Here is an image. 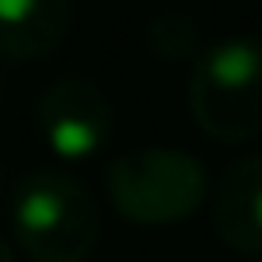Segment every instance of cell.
<instances>
[{"label":"cell","instance_id":"obj_8","mask_svg":"<svg viewBox=\"0 0 262 262\" xmlns=\"http://www.w3.org/2000/svg\"><path fill=\"white\" fill-rule=\"evenodd\" d=\"M0 262H16V251H12V243L4 235H0Z\"/></svg>","mask_w":262,"mask_h":262},{"label":"cell","instance_id":"obj_5","mask_svg":"<svg viewBox=\"0 0 262 262\" xmlns=\"http://www.w3.org/2000/svg\"><path fill=\"white\" fill-rule=\"evenodd\" d=\"M212 228L231 251L262 254V155H247L224 170L212 196Z\"/></svg>","mask_w":262,"mask_h":262},{"label":"cell","instance_id":"obj_3","mask_svg":"<svg viewBox=\"0 0 262 262\" xmlns=\"http://www.w3.org/2000/svg\"><path fill=\"white\" fill-rule=\"evenodd\" d=\"M108 196L127 224L166 228L196 216L208 196V170L181 147H135L108 162Z\"/></svg>","mask_w":262,"mask_h":262},{"label":"cell","instance_id":"obj_2","mask_svg":"<svg viewBox=\"0 0 262 262\" xmlns=\"http://www.w3.org/2000/svg\"><path fill=\"white\" fill-rule=\"evenodd\" d=\"M193 123L216 143L262 135V39L228 35L193 58L189 74Z\"/></svg>","mask_w":262,"mask_h":262},{"label":"cell","instance_id":"obj_4","mask_svg":"<svg viewBox=\"0 0 262 262\" xmlns=\"http://www.w3.org/2000/svg\"><path fill=\"white\" fill-rule=\"evenodd\" d=\"M35 120H39L42 143L66 162L93 158L112 143L116 112L93 77L66 74L50 81L35 100Z\"/></svg>","mask_w":262,"mask_h":262},{"label":"cell","instance_id":"obj_6","mask_svg":"<svg viewBox=\"0 0 262 262\" xmlns=\"http://www.w3.org/2000/svg\"><path fill=\"white\" fill-rule=\"evenodd\" d=\"M74 27L66 0H0V58L35 62L54 54Z\"/></svg>","mask_w":262,"mask_h":262},{"label":"cell","instance_id":"obj_1","mask_svg":"<svg viewBox=\"0 0 262 262\" xmlns=\"http://www.w3.org/2000/svg\"><path fill=\"white\" fill-rule=\"evenodd\" d=\"M12 231L31 262H89L100 243V208L66 170H31L12 189Z\"/></svg>","mask_w":262,"mask_h":262},{"label":"cell","instance_id":"obj_7","mask_svg":"<svg viewBox=\"0 0 262 262\" xmlns=\"http://www.w3.org/2000/svg\"><path fill=\"white\" fill-rule=\"evenodd\" d=\"M147 47L162 62H185L201 54V31L185 12H162L147 24Z\"/></svg>","mask_w":262,"mask_h":262}]
</instances>
